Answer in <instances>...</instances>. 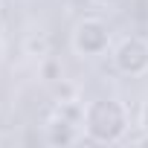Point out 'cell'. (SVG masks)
I'll list each match as a JSON object with an SVG mask.
<instances>
[{
    "instance_id": "cell-1",
    "label": "cell",
    "mask_w": 148,
    "mask_h": 148,
    "mask_svg": "<svg viewBox=\"0 0 148 148\" xmlns=\"http://www.w3.org/2000/svg\"><path fill=\"white\" fill-rule=\"evenodd\" d=\"M99 3H116V0H99Z\"/></svg>"
},
{
    "instance_id": "cell-2",
    "label": "cell",
    "mask_w": 148,
    "mask_h": 148,
    "mask_svg": "<svg viewBox=\"0 0 148 148\" xmlns=\"http://www.w3.org/2000/svg\"><path fill=\"white\" fill-rule=\"evenodd\" d=\"M145 128H148V110H145Z\"/></svg>"
}]
</instances>
